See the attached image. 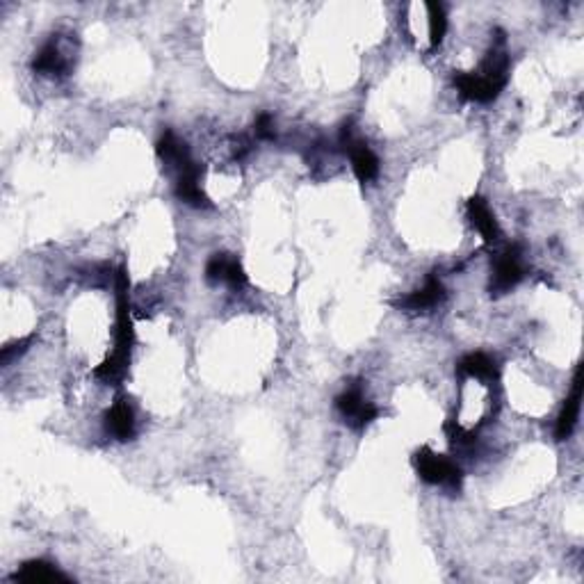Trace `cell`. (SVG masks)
Here are the masks:
<instances>
[{"label":"cell","instance_id":"cell-13","mask_svg":"<svg viewBox=\"0 0 584 584\" xmlns=\"http://www.w3.org/2000/svg\"><path fill=\"white\" fill-rule=\"evenodd\" d=\"M69 67H71V64H69L67 55L59 50L55 39L46 41L39 48V53L35 55V59H32V69H35L37 73H41V76H64V73L69 71Z\"/></svg>","mask_w":584,"mask_h":584},{"label":"cell","instance_id":"cell-2","mask_svg":"<svg viewBox=\"0 0 584 584\" xmlns=\"http://www.w3.org/2000/svg\"><path fill=\"white\" fill-rule=\"evenodd\" d=\"M504 32L498 30V44L491 48L486 59L482 62L480 71H459L454 73V87L462 99L475 101V103H491L498 99L500 91L507 87L509 80V55L503 48Z\"/></svg>","mask_w":584,"mask_h":584},{"label":"cell","instance_id":"cell-10","mask_svg":"<svg viewBox=\"0 0 584 584\" xmlns=\"http://www.w3.org/2000/svg\"><path fill=\"white\" fill-rule=\"evenodd\" d=\"M105 430L117 441H131L135 436V411L128 398H117L105 413Z\"/></svg>","mask_w":584,"mask_h":584},{"label":"cell","instance_id":"cell-3","mask_svg":"<svg viewBox=\"0 0 584 584\" xmlns=\"http://www.w3.org/2000/svg\"><path fill=\"white\" fill-rule=\"evenodd\" d=\"M413 466H416L418 477L427 484L434 486H445L450 491H459L463 480V473L452 459L443 457V454H436L434 450L420 448L413 454Z\"/></svg>","mask_w":584,"mask_h":584},{"label":"cell","instance_id":"cell-17","mask_svg":"<svg viewBox=\"0 0 584 584\" xmlns=\"http://www.w3.org/2000/svg\"><path fill=\"white\" fill-rule=\"evenodd\" d=\"M254 133H256V137H259V140H272V137H274V122H272V117H270L268 112L259 114V119H256V123H254Z\"/></svg>","mask_w":584,"mask_h":584},{"label":"cell","instance_id":"cell-14","mask_svg":"<svg viewBox=\"0 0 584 584\" xmlns=\"http://www.w3.org/2000/svg\"><path fill=\"white\" fill-rule=\"evenodd\" d=\"M14 582H26V584H55V582H71L69 576H64L62 571L53 567V564L44 562V559H32L26 562L12 578Z\"/></svg>","mask_w":584,"mask_h":584},{"label":"cell","instance_id":"cell-11","mask_svg":"<svg viewBox=\"0 0 584 584\" xmlns=\"http://www.w3.org/2000/svg\"><path fill=\"white\" fill-rule=\"evenodd\" d=\"M468 219L473 222V227L480 231V236L484 238L486 245H495L500 240V227L495 222V215L491 213L489 204H486L482 196H473L468 199Z\"/></svg>","mask_w":584,"mask_h":584},{"label":"cell","instance_id":"cell-9","mask_svg":"<svg viewBox=\"0 0 584 584\" xmlns=\"http://www.w3.org/2000/svg\"><path fill=\"white\" fill-rule=\"evenodd\" d=\"M206 279L213 283H228L231 288H242L250 281L240 260L231 254H215L206 265Z\"/></svg>","mask_w":584,"mask_h":584},{"label":"cell","instance_id":"cell-12","mask_svg":"<svg viewBox=\"0 0 584 584\" xmlns=\"http://www.w3.org/2000/svg\"><path fill=\"white\" fill-rule=\"evenodd\" d=\"M445 299V286L441 283V279L436 274H430L425 281V286L420 291L411 292L409 297H404L399 302V308L404 311H430V308L439 306Z\"/></svg>","mask_w":584,"mask_h":584},{"label":"cell","instance_id":"cell-1","mask_svg":"<svg viewBox=\"0 0 584 584\" xmlns=\"http://www.w3.org/2000/svg\"><path fill=\"white\" fill-rule=\"evenodd\" d=\"M114 291H117V322H114V349L103 363L94 370V377L103 384H119L123 379L131 363L133 343H135V329H133V308H131V281L123 265H119L114 274Z\"/></svg>","mask_w":584,"mask_h":584},{"label":"cell","instance_id":"cell-18","mask_svg":"<svg viewBox=\"0 0 584 584\" xmlns=\"http://www.w3.org/2000/svg\"><path fill=\"white\" fill-rule=\"evenodd\" d=\"M35 340V335H27V338L18 340V343H12L7 345V347H3V354H0V358H3V363H9L14 358V354H23L27 349V345Z\"/></svg>","mask_w":584,"mask_h":584},{"label":"cell","instance_id":"cell-5","mask_svg":"<svg viewBox=\"0 0 584 584\" xmlns=\"http://www.w3.org/2000/svg\"><path fill=\"white\" fill-rule=\"evenodd\" d=\"M338 142L345 149V154L349 155V160H352L354 174H356L358 181L372 183L379 176V158L372 154V149L361 140V137L354 135L352 122H345L343 126H340Z\"/></svg>","mask_w":584,"mask_h":584},{"label":"cell","instance_id":"cell-15","mask_svg":"<svg viewBox=\"0 0 584 584\" xmlns=\"http://www.w3.org/2000/svg\"><path fill=\"white\" fill-rule=\"evenodd\" d=\"M459 377H477V379H495L498 377V367L495 361L484 352L466 354L462 361L457 363Z\"/></svg>","mask_w":584,"mask_h":584},{"label":"cell","instance_id":"cell-6","mask_svg":"<svg viewBox=\"0 0 584 584\" xmlns=\"http://www.w3.org/2000/svg\"><path fill=\"white\" fill-rule=\"evenodd\" d=\"M335 409L340 411V416L345 418L352 430L361 431L370 425L372 420H377L379 416V409L372 402H367L366 395H363L361 384H349L343 393L335 398Z\"/></svg>","mask_w":584,"mask_h":584},{"label":"cell","instance_id":"cell-4","mask_svg":"<svg viewBox=\"0 0 584 584\" xmlns=\"http://www.w3.org/2000/svg\"><path fill=\"white\" fill-rule=\"evenodd\" d=\"M526 277L521 245H507L491 260V294H504Z\"/></svg>","mask_w":584,"mask_h":584},{"label":"cell","instance_id":"cell-8","mask_svg":"<svg viewBox=\"0 0 584 584\" xmlns=\"http://www.w3.org/2000/svg\"><path fill=\"white\" fill-rule=\"evenodd\" d=\"M580 404H582V367H576V375H573V386L571 395L564 402L562 411L557 416V425H555V436L557 441H567L573 434L578 425V418H580Z\"/></svg>","mask_w":584,"mask_h":584},{"label":"cell","instance_id":"cell-7","mask_svg":"<svg viewBox=\"0 0 584 584\" xmlns=\"http://www.w3.org/2000/svg\"><path fill=\"white\" fill-rule=\"evenodd\" d=\"M174 174H176V196L186 204L195 206V208H210V199L201 190V174L204 169L192 160L190 154L183 155L178 165H174Z\"/></svg>","mask_w":584,"mask_h":584},{"label":"cell","instance_id":"cell-16","mask_svg":"<svg viewBox=\"0 0 584 584\" xmlns=\"http://www.w3.org/2000/svg\"><path fill=\"white\" fill-rule=\"evenodd\" d=\"M427 9H430V44L431 48H436L448 32V16L441 3H427Z\"/></svg>","mask_w":584,"mask_h":584}]
</instances>
